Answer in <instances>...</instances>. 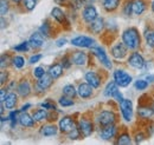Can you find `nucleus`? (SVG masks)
<instances>
[{"mask_svg":"<svg viewBox=\"0 0 154 145\" xmlns=\"http://www.w3.org/2000/svg\"><path fill=\"white\" fill-rule=\"evenodd\" d=\"M121 40L126 44V46L129 49V51H135L141 47L142 38L139 28L135 26H129L121 33Z\"/></svg>","mask_w":154,"mask_h":145,"instance_id":"obj_1","label":"nucleus"},{"mask_svg":"<svg viewBox=\"0 0 154 145\" xmlns=\"http://www.w3.org/2000/svg\"><path fill=\"white\" fill-rule=\"evenodd\" d=\"M77 126L79 129L83 138H88L96 131L97 125L94 116L90 112H85L81 114L79 118L77 119Z\"/></svg>","mask_w":154,"mask_h":145,"instance_id":"obj_2","label":"nucleus"},{"mask_svg":"<svg viewBox=\"0 0 154 145\" xmlns=\"http://www.w3.org/2000/svg\"><path fill=\"white\" fill-rule=\"evenodd\" d=\"M97 126H106V125H112L119 123V114L115 109H101L96 112L94 116Z\"/></svg>","mask_w":154,"mask_h":145,"instance_id":"obj_3","label":"nucleus"},{"mask_svg":"<svg viewBox=\"0 0 154 145\" xmlns=\"http://www.w3.org/2000/svg\"><path fill=\"white\" fill-rule=\"evenodd\" d=\"M55 84V79L49 74H44L42 78L36 79L35 84H33V93L37 97H43L48 90H50L52 87V85Z\"/></svg>","mask_w":154,"mask_h":145,"instance_id":"obj_4","label":"nucleus"},{"mask_svg":"<svg viewBox=\"0 0 154 145\" xmlns=\"http://www.w3.org/2000/svg\"><path fill=\"white\" fill-rule=\"evenodd\" d=\"M50 16H51V18L55 20V22L57 24L58 26H60L63 30H69L71 27V22L69 20V17H68L66 12L64 10H62L60 7L55 6L51 10Z\"/></svg>","mask_w":154,"mask_h":145,"instance_id":"obj_5","label":"nucleus"},{"mask_svg":"<svg viewBox=\"0 0 154 145\" xmlns=\"http://www.w3.org/2000/svg\"><path fill=\"white\" fill-rule=\"evenodd\" d=\"M16 92L18 93L20 98L26 99L29 98L32 93H33V84L32 80L29 77H21L18 80L17 87H16Z\"/></svg>","mask_w":154,"mask_h":145,"instance_id":"obj_6","label":"nucleus"},{"mask_svg":"<svg viewBox=\"0 0 154 145\" xmlns=\"http://www.w3.org/2000/svg\"><path fill=\"white\" fill-rule=\"evenodd\" d=\"M119 131H120V129H119V125H117V124H112V125L96 127V132H97V135H98V137H100L102 141H106V142L115 141Z\"/></svg>","mask_w":154,"mask_h":145,"instance_id":"obj_7","label":"nucleus"},{"mask_svg":"<svg viewBox=\"0 0 154 145\" xmlns=\"http://www.w3.org/2000/svg\"><path fill=\"white\" fill-rule=\"evenodd\" d=\"M128 52L129 49L126 46V44L122 40L113 43L110 46V55L116 61H122L123 59H127V57L129 55Z\"/></svg>","mask_w":154,"mask_h":145,"instance_id":"obj_8","label":"nucleus"},{"mask_svg":"<svg viewBox=\"0 0 154 145\" xmlns=\"http://www.w3.org/2000/svg\"><path fill=\"white\" fill-rule=\"evenodd\" d=\"M90 52L95 55L98 63L106 69V70H112L113 69V63L110 60V58L108 57V53L106 52V50L103 47H101L100 45H97L95 47L90 49Z\"/></svg>","mask_w":154,"mask_h":145,"instance_id":"obj_9","label":"nucleus"},{"mask_svg":"<svg viewBox=\"0 0 154 145\" xmlns=\"http://www.w3.org/2000/svg\"><path fill=\"white\" fill-rule=\"evenodd\" d=\"M103 94H104V97H107V98L114 99L117 104H120V103L125 99L123 96H122V93H121V91H120V86L116 84L114 79H113L112 81H109V83L106 85L104 91H103Z\"/></svg>","mask_w":154,"mask_h":145,"instance_id":"obj_10","label":"nucleus"},{"mask_svg":"<svg viewBox=\"0 0 154 145\" xmlns=\"http://www.w3.org/2000/svg\"><path fill=\"white\" fill-rule=\"evenodd\" d=\"M127 65L134 70H142L146 67V60L140 51L135 50L127 57Z\"/></svg>","mask_w":154,"mask_h":145,"instance_id":"obj_11","label":"nucleus"},{"mask_svg":"<svg viewBox=\"0 0 154 145\" xmlns=\"http://www.w3.org/2000/svg\"><path fill=\"white\" fill-rule=\"evenodd\" d=\"M113 79L120 87H127L133 81V77L125 69H115L113 72Z\"/></svg>","mask_w":154,"mask_h":145,"instance_id":"obj_12","label":"nucleus"},{"mask_svg":"<svg viewBox=\"0 0 154 145\" xmlns=\"http://www.w3.org/2000/svg\"><path fill=\"white\" fill-rule=\"evenodd\" d=\"M70 44H71L72 46L77 47V49H89V50L98 45L94 38L88 37V36L75 37V38H72V39L70 40Z\"/></svg>","mask_w":154,"mask_h":145,"instance_id":"obj_13","label":"nucleus"},{"mask_svg":"<svg viewBox=\"0 0 154 145\" xmlns=\"http://www.w3.org/2000/svg\"><path fill=\"white\" fill-rule=\"evenodd\" d=\"M119 109L121 117L125 122L131 123L133 120V116H134V108H133V102L131 99H123L120 104H119Z\"/></svg>","mask_w":154,"mask_h":145,"instance_id":"obj_14","label":"nucleus"},{"mask_svg":"<svg viewBox=\"0 0 154 145\" xmlns=\"http://www.w3.org/2000/svg\"><path fill=\"white\" fill-rule=\"evenodd\" d=\"M57 125L59 127V132L66 135L77 125V119L75 118V116H70V114L62 116L58 120Z\"/></svg>","mask_w":154,"mask_h":145,"instance_id":"obj_15","label":"nucleus"},{"mask_svg":"<svg viewBox=\"0 0 154 145\" xmlns=\"http://www.w3.org/2000/svg\"><path fill=\"white\" fill-rule=\"evenodd\" d=\"M79 18L82 19V21L85 25L93 22L95 19L98 18V12H97V8L94 6V4H91V5H84V7L81 11Z\"/></svg>","mask_w":154,"mask_h":145,"instance_id":"obj_16","label":"nucleus"},{"mask_svg":"<svg viewBox=\"0 0 154 145\" xmlns=\"http://www.w3.org/2000/svg\"><path fill=\"white\" fill-rule=\"evenodd\" d=\"M101 73L98 71H95V70H88L87 72L84 73V80L88 84H90L95 90H97L103 84V78H102Z\"/></svg>","mask_w":154,"mask_h":145,"instance_id":"obj_17","label":"nucleus"},{"mask_svg":"<svg viewBox=\"0 0 154 145\" xmlns=\"http://www.w3.org/2000/svg\"><path fill=\"white\" fill-rule=\"evenodd\" d=\"M70 55H71L72 64H74L75 66L83 67V66L89 65V53L82 51V49L70 52Z\"/></svg>","mask_w":154,"mask_h":145,"instance_id":"obj_18","label":"nucleus"},{"mask_svg":"<svg viewBox=\"0 0 154 145\" xmlns=\"http://www.w3.org/2000/svg\"><path fill=\"white\" fill-rule=\"evenodd\" d=\"M85 26H87V31L90 34H95V36H101L106 31V21L102 17H98L93 22H90Z\"/></svg>","mask_w":154,"mask_h":145,"instance_id":"obj_19","label":"nucleus"},{"mask_svg":"<svg viewBox=\"0 0 154 145\" xmlns=\"http://www.w3.org/2000/svg\"><path fill=\"white\" fill-rule=\"evenodd\" d=\"M95 89L87 81H82L77 86V93L81 99H91L95 94Z\"/></svg>","mask_w":154,"mask_h":145,"instance_id":"obj_20","label":"nucleus"},{"mask_svg":"<svg viewBox=\"0 0 154 145\" xmlns=\"http://www.w3.org/2000/svg\"><path fill=\"white\" fill-rule=\"evenodd\" d=\"M57 26L58 25H55L50 19H45V20L42 22V25L39 26L38 31L43 34V37H44L45 39H48V38H51V37H54L56 34L55 28H56Z\"/></svg>","mask_w":154,"mask_h":145,"instance_id":"obj_21","label":"nucleus"},{"mask_svg":"<svg viewBox=\"0 0 154 145\" xmlns=\"http://www.w3.org/2000/svg\"><path fill=\"white\" fill-rule=\"evenodd\" d=\"M136 116H137V119H140L141 122L151 120L154 116L152 105H137Z\"/></svg>","mask_w":154,"mask_h":145,"instance_id":"obj_22","label":"nucleus"},{"mask_svg":"<svg viewBox=\"0 0 154 145\" xmlns=\"http://www.w3.org/2000/svg\"><path fill=\"white\" fill-rule=\"evenodd\" d=\"M58 132H59V127L55 123L48 122V123L42 124L39 126V133L43 137H54V136L57 135Z\"/></svg>","mask_w":154,"mask_h":145,"instance_id":"obj_23","label":"nucleus"},{"mask_svg":"<svg viewBox=\"0 0 154 145\" xmlns=\"http://www.w3.org/2000/svg\"><path fill=\"white\" fill-rule=\"evenodd\" d=\"M114 143L117 145L132 144V143H134V142H133V136L129 133V131H128L126 127H123L122 130L119 131V133H117V136H116Z\"/></svg>","mask_w":154,"mask_h":145,"instance_id":"obj_24","label":"nucleus"},{"mask_svg":"<svg viewBox=\"0 0 154 145\" xmlns=\"http://www.w3.org/2000/svg\"><path fill=\"white\" fill-rule=\"evenodd\" d=\"M38 123L33 119L32 114H30L27 111L25 112H20L19 113V125L25 129H33L36 127Z\"/></svg>","mask_w":154,"mask_h":145,"instance_id":"obj_25","label":"nucleus"},{"mask_svg":"<svg viewBox=\"0 0 154 145\" xmlns=\"http://www.w3.org/2000/svg\"><path fill=\"white\" fill-rule=\"evenodd\" d=\"M44 37L43 34L37 31V32H33L31 37H30V39H29V43H30V46H31V49L32 50H35V51H38L40 50L43 46H44Z\"/></svg>","mask_w":154,"mask_h":145,"instance_id":"obj_26","label":"nucleus"},{"mask_svg":"<svg viewBox=\"0 0 154 145\" xmlns=\"http://www.w3.org/2000/svg\"><path fill=\"white\" fill-rule=\"evenodd\" d=\"M18 100H19V96H18V93L14 92V91H10V92L7 93L6 99L4 100L2 104L5 105L6 110H13L17 108V105H18Z\"/></svg>","mask_w":154,"mask_h":145,"instance_id":"obj_27","label":"nucleus"},{"mask_svg":"<svg viewBox=\"0 0 154 145\" xmlns=\"http://www.w3.org/2000/svg\"><path fill=\"white\" fill-rule=\"evenodd\" d=\"M101 4H102V8L104 10V12L114 13L121 7L122 0H101Z\"/></svg>","mask_w":154,"mask_h":145,"instance_id":"obj_28","label":"nucleus"},{"mask_svg":"<svg viewBox=\"0 0 154 145\" xmlns=\"http://www.w3.org/2000/svg\"><path fill=\"white\" fill-rule=\"evenodd\" d=\"M64 67H63V65L60 64V61H55L54 64H51L50 66H49V69H48V73L55 79V80H57L59 79L63 74H64Z\"/></svg>","mask_w":154,"mask_h":145,"instance_id":"obj_29","label":"nucleus"},{"mask_svg":"<svg viewBox=\"0 0 154 145\" xmlns=\"http://www.w3.org/2000/svg\"><path fill=\"white\" fill-rule=\"evenodd\" d=\"M147 0H134L133 1V14L136 17L142 16L147 11Z\"/></svg>","mask_w":154,"mask_h":145,"instance_id":"obj_30","label":"nucleus"},{"mask_svg":"<svg viewBox=\"0 0 154 145\" xmlns=\"http://www.w3.org/2000/svg\"><path fill=\"white\" fill-rule=\"evenodd\" d=\"M32 117L33 119L37 122V123H44V122H48V116H49V111L43 108H38V109L32 110Z\"/></svg>","mask_w":154,"mask_h":145,"instance_id":"obj_31","label":"nucleus"},{"mask_svg":"<svg viewBox=\"0 0 154 145\" xmlns=\"http://www.w3.org/2000/svg\"><path fill=\"white\" fill-rule=\"evenodd\" d=\"M19 113H20V110H10L8 112V123H10V127L13 130L16 129L17 124H19Z\"/></svg>","mask_w":154,"mask_h":145,"instance_id":"obj_32","label":"nucleus"},{"mask_svg":"<svg viewBox=\"0 0 154 145\" xmlns=\"http://www.w3.org/2000/svg\"><path fill=\"white\" fill-rule=\"evenodd\" d=\"M133 1L134 0H125L121 5V12L125 17L133 16Z\"/></svg>","mask_w":154,"mask_h":145,"instance_id":"obj_33","label":"nucleus"},{"mask_svg":"<svg viewBox=\"0 0 154 145\" xmlns=\"http://www.w3.org/2000/svg\"><path fill=\"white\" fill-rule=\"evenodd\" d=\"M143 38H145V43H146L147 47L154 50V30L146 27L145 33H143Z\"/></svg>","mask_w":154,"mask_h":145,"instance_id":"obj_34","label":"nucleus"},{"mask_svg":"<svg viewBox=\"0 0 154 145\" xmlns=\"http://www.w3.org/2000/svg\"><path fill=\"white\" fill-rule=\"evenodd\" d=\"M11 66L17 69V70H21L25 66V58L23 55H12V60H11Z\"/></svg>","mask_w":154,"mask_h":145,"instance_id":"obj_35","label":"nucleus"},{"mask_svg":"<svg viewBox=\"0 0 154 145\" xmlns=\"http://www.w3.org/2000/svg\"><path fill=\"white\" fill-rule=\"evenodd\" d=\"M62 94L68 96V97H70V98H76L77 96H78V93H77V87H75L74 84H68V85L63 86V89H62Z\"/></svg>","mask_w":154,"mask_h":145,"instance_id":"obj_36","label":"nucleus"},{"mask_svg":"<svg viewBox=\"0 0 154 145\" xmlns=\"http://www.w3.org/2000/svg\"><path fill=\"white\" fill-rule=\"evenodd\" d=\"M72 99H74V98H70V97H68V96L62 94L57 99V104L59 106H62V108H71V106L75 105V102H74Z\"/></svg>","mask_w":154,"mask_h":145,"instance_id":"obj_37","label":"nucleus"},{"mask_svg":"<svg viewBox=\"0 0 154 145\" xmlns=\"http://www.w3.org/2000/svg\"><path fill=\"white\" fill-rule=\"evenodd\" d=\"M11 60H12V55L8 52H5L1 55L0 58V67L1 70H7L8 66H11Z\"/></svg>","mask_w":154,"mask_h":145,"instance_id":"obj_38","label":"nucleus"},{"mask_svg":"<svg viewBox=\"0 0 154 145\" xmlns=\"http://www.w3.org/2000/svg\"><path fill=\"white\" fill-rule=\"evenodd\" d=\"M148 138L147 133L145 130H139V131H135V133L133 135V142L135 144H140L142 142H145L146 139Z\"/></svg>","mask_w":154,"mask_h":145,"instance_id":"obj_39","label":"nucleus"},{"mask_svg":"<svg viewBox=\"0 0 154 145\" xmlns=\"http://www.w3.org/2000/svg\"><path fill=\"white\" fill-rule=\"evenodd\" d=\"M59 61H60V64L63 65V67L65 69V70H69L74 64H72V60H71V55H70V52H68V53H65V55H63L60 57V59H59Z\"/></svg>","mask_w":154,"mask_h":145,"instance_id":"obj_40","label":"nucleus"},{"mask_svg":"<svg viewBox=\"0 0 154 145\" xmlns=\"http://www.w3.org/2000/svg\"><path fill=\"white\" fill-rule=\"evenodd\" d=\"M66 137H68V139L69 141H78V139H83V136H82V133H81V131H79V129L78 126H75L69 133H66Z\"/></svg>","mask_w":154,"mask_h":145,"instance_id":"obj_41","label":"nucleus"},{"mask_svg":"<svg viewBox=\"0 0 154 145\" xmlns=\"http://www.w3.org/2000/svg\"><path fill=\"white\" fill-rule=\"evenodd\" d=\"M37 2H38V0H23L21 6H23L24 11H26V12H32V11L36 8Z\"/></svg>","mask_w":154,"mask_h":145,"instance_id":"obj_42","label":"nucleus"},{"mask_svg":"<svg viewBox=\"0 0 154 145\" xmlns=\"http://www.w3.org/2000/svg\"><path fill=\"white\" fill-rule=\"evenodd\" d=\"M30 50H31V46H30L29 40H27V41H23V43H20V44L16 45V46L13 47V51L19 52V53H25V52H27V51H30Z\"/></svg>","mask_w":154,"mask_h":145,"instance_id":"obj_43","label":"nucleus"},{"mask_svg":"<svg viewBox=\"0 0 154 145\" xmlns=\"http://www.w3.org/2000/svg\"><path fill=\"white\" fill-rule=\"evenodd\" d=\"M40 108L48 110V111H57L58 108L57 105L55 104V102L52 99H45L44 102L40 103Z\"/></svg>","mask_w":154,"mask_h":145,"instance_id":"obj_44","label":"nucleus"},{"mask_svg":"<svg viewBox=\"0 0 154 145\" xmlns=\"http://www.w3.org/2000/svg\"><path fill=\"white\" fill-rule=\"evenodd\" d=\"M46 73H48V70H45L43 66H37V67H35L32 70L31 74H32V78L33 79H39V78H42Z\"/></svg>","mask_w":154,"mask_h":145,"instance_id":"obj_45","label":"nucleus"},{"mask_svg":"<svg viewBox=\"0 0 154 145\" xmlns=\"http://www.w3.org/2000/svg\"><path fill=\"white\" fill-rule=\"evenodd\" d=\"M148 85H149V83H148V81H147L146 79H137V80H136V81L134 83L135 90H137V91H145V90H147Z\"/></svg>","mask_w":154,"mask_h":145,"instance_id":"obj_46","label":"nucleus"},{"mask_svg":"<svg viewBox=\"0 0 154 145\" xmlns=\"http://www.w3.org/2000/svg\"><path fill=\"white\" fill-rule=\"evenodd\" d=\"M10 8H11L10 2L7 0H1V2H0V14H1V17H5L10 12Z\"/></svg>","mask_w":154,"mask_h":145,"instance_id":"obj_47","label":"nucleus"},{"mask_svg":"<svg viewBox=\"0 0 154 145\" xmlns=\"http://www.w3.org/2000/svg\"><path fill=\"white\" fill-rule=\"evenodd\" d=\"M10 80H11L10 79V72L7 70H1V72H0V84H1V86H5Z\"/></svg>","mask_w":154,"mask_h":145,"instance_id":"obj_48","label":"nucleus"},{"mask_svg":"<svg viewBox=\"0 0 154 145\" xmlns=\"http://www.w3.org/2000/svg\"><path fill=\"white\" fill-rule=\"evenodd\" d=\"M145 131H146V133H147L148 137L153 136L154 135V122H152V120L145 122Z\"/></svg>","mask_w":154,"mask_h":145,"instance_id":"obj_49","label":"nucleus"},{"mask_svg":"<svg viewBox=\"0 0 154 145\" xmlns=\"http://www.w3.org/2000/svg\"><path fill=\"white\" fill-rule=\"evenodd\" d=\"M59 112L57 111H49V116H48V122L50 123H56L59 120V117H58Z\"/></svg>","mask_w":154,"mask_h":145,"instance_id":"obj_50","label":"nucleus"},{"mask_svg":"<svg viewBox=\"0 0 154 145\" xmlns=\"http://www.w3.org/2000/svg\"><path fill=\"white\" fill-rule=\"evenodd\" d=\"M42 59H43V55L42 53H35V55H32L29 58V64L30 65H35V64L39 63Z\"/></svg>","mask_w":154,"mask_h":145,"instance_id":"obj_51","label":"nucleus"},{"mask_svg":"<svg viewBox=\"0 0 154 145\" xmlns=\"http://www.w3.org/2000/svg\"><path fill=\"white\" fill-rule=\"evenodd\" d=\"M10 91L6 86H1V90H0V103H4V100L6 99V96Z\"/></svg>","mask_w":154,"mask_h":145,"instance_id":"obj_52","label":"nucleus"},{"mask_svg":"<svg viewBox=\"0 0 154 145\" xmlns=\"http://www.w3.org/2000/svg\"><path fill=\"white\" fill-rule=\"evenodd\" d=\"M66 43H68L66 38H60V39H58L57 41H56V46H57V47H63Z\"/></svg>","mask_w":154,"mask_h":145,"instance_id":"obj_53","label":"nucleus"},{"mask_svg":"<svg viewBox=\"0 0 154 145\" xmlns=\"http://www.w3.org/2000/svg\"><path fill=\"white\" fill-rule=\"evenodd\" d=\"M54 1H55V4L57 6H65V7H68V4H69V0H54Z\"/></svg>","mask_w":154,"mask_h":145,"instance_id":"obj_54","label":"nucleus"},{"mask_svg":"<svg viewBox=\"0 0 154 145\" xmlns=\"http://www.w3.org/2000/svg\"><path fill=\"white\" fill-rule=\"evenodd\" d=\"M32 108V104H30V103H26V104H24L21 108H20V112H25V111H29V110Z\"/></svg>","mask_w":154,"mask_h":145,"instance_id":"obj_55","label":"nucleus"},{"mask_svg":"<svg viewBox=\"0 0 154 145\" xmlns=\"http://www.w3.org/2000/svg\"><path fill=\"white\" fill-rule=\"evenodd\" d=\"M83 2H84V5H91V4H94L96 0H82Z\"/></svg>","mask_w":154,"mask_h":145,"instance_id":"obj_56","label":"nucleus"},{"mask_svg":"<svg viewBox=\"0 0 154 145\" xmlns=\"http://www.w3.org/2000/svg\"><path fill=\"white\" fill-rule=\"evenodd\" d=\"M11 1H12V4L16 5V6H20V4L23 2V0H11Z\"/></svg>","mask_w":154,"mask_h":145,"instance_id":"obj_57","label":"nucleus"},{"mask_svg":"<svg viewBox=\"0 0 154 145\" xmlns=\"http://www.w3.org/2000/svg\"><path fill=\"white\" fill-rule=\"evenodd\" d=\"M146 80H147L148 83L154 81V75H147V77H146Z\"/></svg>","mask_w":154,"mask_h":145,"instance_id":"obj_58","label":"nucleus"},{"mask_svg":"<svg viewBox=\"0 0 154 145\" xmlns=\"http://www.w3.org/2000/svg\"><path fill=\"white\" fill-rule=\"evenodd\" d=\"M149 6H151V11H152V12L154 13V0L152 1V2H151V5H149Z\"/></svg>","mask_w":154,"mask_h":145,"instance_id":"obj_59","label":"nucleus"},{"mask_svg":"<svg viewBox=\"0 0 154 145\" xmlns=\"http://www.w3.org/2000/svg\"><path fill=\"white\" fill-rule=\"evenodd\" d=\"M152 109H153V112H154V103L152 104Z\"/></svg>","mask_w":154,"mask_h":145,"instance_id":"obj_60","label":"nucleus"},{"mask_svg":"<svg viewBox=\"0 0 154 145\" xmlns=\"http://www.w3.org/2000/svg\"><path fill=\"white\" fill-rule=\"evenodd\" d=\"M153 99H154V93H153Z\"/></svg>","mask_w":154,"mask_h":145,"instance_id":"obj_61","label":"nucleus"},{"mask_svg":"<svg viewBox=\"0 0 154 145\" xmlns=\"http://www.w3.org/2000/svg\"><path fill=\"white\" fill-rule=\"evenodd\" d=\"M7 1H11V0H7Z\"/></svg>","mask_w":154,"mask_h":145,"instance_id":"obj_62","label":"nucleus"}]
</instances>
